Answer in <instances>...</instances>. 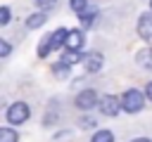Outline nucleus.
Returning a JSON list of instances; mask_svg holds the SVG:
<instances>
[{
    "instance_id": "obj_1",
    "label": "nucleus",
    "mask_w": 152,
    "mask_h": 142,
    "mask_svg": "<svg viewBox=\"0 0 152 142\" xmlns=\"http://www.w3.org/2000/svg\"><path fill=\"white\" fill-rule=\"evenodd\" d=\"M142 106H145V92L131 88L121 95V109L126 114H138V111H142Z\"/></svg>"
},
{
    "instance_id": "obj_2",
    "label": "nucleus",
    "mask_w": 152,
    "mask_h": 142,
    "mask_svg": "<svg viewBox=\"0 0 152 142\" xmlns=\"http://www.w3.org/2000/svg\"><path fill=\"white\" fill-rule=\"evenodd\" d=\"M28 116H31V109H28L26 102H14V104H10V109H7V121H10L12 125L26 123Z\"/></svg>"
},
{
    "instance_id": "obj_3",
    "label": "nucleus",
    "mask_w": 152,
    "mask_h": 142,
    "mask_svg": "<svg viewBox=\"0 0 152 142\" xmlns=\"http://www.w3.org/2000/svg\"><path fill=\"white\" fill-rule=\"evenodd\" d=\"M97 106H100V111L104 116H116L121 111V99L114 97V95H104V97L97 99Z\"/></svg>"
},
{
    "instance_id": "obj_4",
    "label": "nucleus",
    "mask_w": 152,
    "mask_h": 142,
    "mask_svg": "<svg viewBox=\"0 0 152 142\" xmlns=\"http://www.w3.org/2000/svg\"><path fill=\"white\" fill-rule=\"evenodd\" d=\"M97 92L95 90H90V88H86V90H81L78 95H76V106L81 109V111H88V109H95V104H97Z\"/></svg>"
},
{
    "instance_id": "obj_5",
    "label": "nucleus",
    "mask_w": 152,
    "mask_h": 142,
    "mask_svg": "<svg viewBox=\"0 0 152 142\" xmlns=\"http://www.w3.org/2000/svg\"><path fill=\"white\" fill-rule=\"evenodd\" d=\"M138 36L147 43H152V12H142L138 17Z\"/></svg>"
},
{
    "instance_id": "obj_6",
    "label": "nucleus",
    "mask_w": 152,
    "mask_h": 142,
    "mask_svg": "<svg viewBox=\"0 0 152 142\" xmlns=\"http://www.w3.org/2000/svg\"><path fill=\"white\" fill-rule=\"evenodd\" d=\"M86 43V33L81 28H71L66 31V40H64V50H81Z\"/></svg>"
},
{
    "instance_id": "obj_7",
    "label": "nucleus",
    "mask_w": 152,
    "mask_h": 142,
    "mask_svg": "<svg viewBox=\"0 0 152 142\" xmlns=\"http://www.w3.org/2000/svg\"><path fill=\"white\" fill-rule=\"evenodd\" d=\"M102 64H104V57H102L100 52H88V54H83V69H86V73H97V71L102 69Z\"/></svg>"
},
{
    "instance_id": "obj_8",
    "label": "nucleus",
    "mask_w": 152,
    "mask_h": 142,
    "mask_svg": "<svg viewBox=\"0 0 152 142\" xmlns=\"http://www.w3.org/2000/svg\"><path fill=\"white\" fill-rule=\"evenodd\" d=\"M135 62H138V66H142L145 71H152V47H142V50H138Z\"/></svg>"
},
{
    "instance_id": "obj_9",
    "label": "nucleus",
    "mask_w": 152,
    "mask_h": 142,
    "mask_svg": "<svg viewBox=\"0 0 152 142\" xmlns=\"http://www.w3.org/2000/svg\"><path fill=\"white\" fill-rule=\"evenodd\" d=\"M66 31L69 28H57V31H52L50 33V50H59V47H64V40H66Z\"/></svg>"
},
{
    "instance_id": "obj_10",
    "label": "nucleus",
    "mask_w": 152,
    "mask_h": 142,
    "mask_svg": "<svg viewBox=\"0 0 152 142\" xmlns=\"http://www.w3.org/2000/svg\"><path fill=\"white\" fill-rule=\"evenodd\" d=\"M97 14H100V12H97L95 7H83V9L78 12V19H81V24L88 28V26H90V24L97 19Z\"/></svg>"
},
{
    "instance_id": "obj_11",
    "label": "nucleus",
    "mask_w": 152,
    "mask_h": 142,
    "mask_svg": "<svg viewBox=\"0 0 152 142\" xmlns=\"http://www.w3.org/2000/svg\"><path fill=\"white\" fill-rule=\"evenodd\" d=\"M45 21H48V12L40 9V12H36V14H31V17L26 19V26H28V28H40Z\"/></svg>"
},
{
    "instance_id": "obj_12",
    "label": "nucleus",
    "mask_w": 152,
    "mask_h": 142,
    "mask_svg": "<svg viewBox=\"0 0 152 142\" xmlns=\"http://www.w3.org/2000/svg\"><path fill=\"white\" fill-rule=\"evenodd\" d=\"M59 62H64V64H78V62H83V54H81V50H66L64 54H62V59Z\"/></svg>"
},
{
    "instance_id": "obj_13",
    "label": "nucleus",
    "mask_w": 152,
    "mask_h": 142,
    "mask_svg": "<svg viewBox=\"0 0 152 142\" xmlns=\"http://www.w3.org/2000/svg\"><path fill=\"white\" fill-rule=\"evenodd\" d=\"M0 142H19V133L14 128H0Z\"/></svg>"
},
{
    "instance_id": "obj_14",
    "label": "nucleus",
    "mask_w": 152,
    "mask_h": 142,
    "mask_svg": "<svg viewBox=\"0 0 152 142\" xmlns=\"http://www.w3.org/2000/svg\"><path fill=\"white\" fill-rule=\"evenodd\" d=\"M69 71H71V66L69 64H64V62H59V64H55L52 66V73H55V78H69Z\"/></svg>"
},
{
    "instance_id": "obj_15",
    "label": "nucleus",
    "mask_w": 152,
    "mask_h": 142,
    "mask_svg": "<svg viewBox=\"0 0 152 142\" xmlns=\"http://www.w3.org/2000/svg\"><path fill=\"white\" fill-rule=\"evenodd\" d=\"M90 142H114V135H112V130H97Z\"/></svg>"
},
{
    "instance_id": "obj_16",
    "label": "nucleus",
    "mask_w": 152,
    "mask_h": 142,
    "mask_svg": "<svg viewBox=\"0 0 152 142\" xmlns=\"http://www.w3.org/2000/svg\"><path fill=\"white\" fill-rule=\"evenodd\" d=\"M50 52H52V50H50V36H45V38L40 40V45H38V57H40V59H45Z\"/></svg>"
},
{
    "instance_id": "obj_17",
    "label": "nucleus",
    "mask_w": 152,
    "mask_h": 142,
    "mask_svg": "<svg viewBox=\"0 0 152 142\" xmlns=\"http://www.w3.org/2000/svg\"><path fill=\"white\" fill-rule=\"evenodd\" d=\"M33 2H36V7L43 9V12H50V9L57 7V0H33Z\"/></svg>"
},
{
    "instance_id": "obj_18",
    "label": "nucleus",
    "mask_w": 152,
    "mask_h": 142,
    "mask_svg": "<svg viewBox=\"0 0 152 142\" xmlns=\"http://www.w3.org/2000/svg\"><path fill=\"white\" fill-rule=\"evenodd\" d=\"M10 19H12V9L2 5V7H0V26H7V24H10Z\"/></svg>"
},
{
    "instance_id": "obj_19",
    "label": "nucleus",
    "mask_w": 152,
    "mask_h": 142,
    "mask_svg": "<svg viewBox=\"0 0 152 142\" xmlns=\"http://www.w3.org/2000/svg\"><path fill=\"white\" fill-rule=\"evenodd\" d=\"M69 7H71L76 14H78L83 7H88V0H69Z\"/></svg>"
},
{
    "instance_id": "obj_20",
    "label": "nucleus",
    "mask_w": 152,
    "mask_h": 142,
    "mask_svg": "<svg viewBox=\"0 0 152 142\" xmlns=\"http://www.w3.org/2000/svg\"><path fill=\"white\" fill-rule=\"evenodd\" d=\"M10 52H12V45L5 38H0V57H10Z\"/></svg>"
},
{
    "instance_id": "obj_21",
    "label": "nucleus",
    "mask_w": 152,
    "mask_h": 142,
    "mask_svg": "<svg viewBox=\"0 0 152 142\" xmlns=\"http://www.w3.org/2000/svg\"><path fill=\"white\" fill-rule=\"evenodd\" d=\"M78 125H81V128H93V125H95V118H93V116H83V118L78 121Z\"/></svg>"
},
{
    "instance_id": "obj_22",
    "label": "nucleus",
    "mask_w": 152,
    "mask_h": 142,
    "mask_svg": "<svg viewBox=\"0 0 152 142\" xmlns=\"http://www.w3.org/2000/svg\"><path fill=\"white\" fill-rule=\"evenodd\" d=\"M145 97H147V99H152V80L145 85Z\"/></svg>"
},
{
    "instance_id": "obj_23",
    "label": "nucleus",
    "mask_w": 152,
    "mask_h": 142,
    "mask_svg": "<svg viewBox=\"0 0 152 142\" xmlns=\"http://www.w3.org/2000/svg\"><path fill=\"white\" fill-rule=\"evenodd\" d=\"M131 142H152V140H147V137H135V140H131Z\"/></svg>"
},
{
    "instance_id": "obj_24",
    "label": "nucleus",
    "mask_w": 152,
    "mask_h": 142,
    "mask_svg": "<svg viewBox=\"0 0 152 142\" xmlns=\"http://www.w3.org/2000/svg\"><path fill=\"white\" fill-rule=\"evenodd\" d=\"M150 7H152V2H150Z\"/></svg>"
}]
</instances>
